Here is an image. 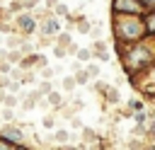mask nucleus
<instances>
[{"instance_id":"obj_1","label":"nucleus","mask_w":155,"mask_h":150,"mask_svg":"<svg viewBox=\"0 0 155 150\" xmlns=\"http://www.w3.org/2000/svg\"><path fill=\"white\" fill-rule=\"evenodd\" d=\"M116 31H119V36L126 39V41H138V39L145 34V24H143L136 15L121 12V17L116 19Z\"/></svg>"},{"instance_id":"obj_2","label":"nucleus","mask_w":155,"mask_h":150,"mask_svg":"<svg viewBox=\"0 0 155 150\" xmlns=\"http://www.w3.org/2000/svg\"><path fill=\"white\" fill-rule=\"evenodd\" d=\"M140 0H114V10L116 12H126V15H136L140 10Z\"/></svg>"},{"instance_id":"obj_3","label":"nucleus","mask_w":155,"mask_h":150,"mask_svg":"<svg viewBox=\"0 0 155 150\" xmlns=\"http://www.w3.org/2000/svg\"><path fill=\"white\" fill-rule=\"evenodd\" d=\"M2 138H5V140H12V143H22V131H19V128L7 126V128L2 131Z\"/></svg>"},{"instance_id":"obj_4","label":"nucleus","mask_w":155,"mask_h":150,"mask_svg":"<svg viewBox=\"0 0 155 150\" xmlns=\"http://www.w3.org/2000/svg\"><path fill=\"white\" fill-rule=\"evenodd\" d=\"M19 27L29 34V31H34V19H31V15H22L19 17Z\"/></svg>"},{"instance_id":"obj_5","label":"nucleus","mask_w":155,"mask_h":150,"mask_svg":"<svg viewBox=\"0 0 155 150\" xmlns=\"http://www.w3.org/2000/svg\"><path fill=\"white\" fill-rule=\"evenodd\" d=\"M53 31H58V22L56 19H51V22L44 24V34H53Z\"/></svg>"},{"instance_id":"obj_6","label":"nucleus","mask_w":155,"mask_h":150,"mask_svg":"<svg viewBox=\"0 0 155 150\" xmlns=\"http://www.w3.org/2000/svg\"><path fill=\"white\" fill-rule=\"evenodd\" d=\"M78 58H80V60H90V51H87V48H80V51H78Z\"/></svg>"},{"instance_id":"obj_7","label":"nucleus","mask_w":155,"mask_h":150,"mask_svg":"<svg viewBox=\"0 0 155 150\" xmlns=\"http://www.w3.org/2000/svg\"><path fill=\"white\" fill-rule=\"evenodd\" d=\"M75 82L85 85V82H87V73H78V75H75Z\"/></svg>"},{"instance_id":"obj_8","label":"nucleus","mask_w":155,"mask_h":150,"mask_svg":"<svg viewBox=\"0 0 155 150\" xmlns=\"http://www.w3.org/2000/svg\"><path fill=\"white\" fill-rule=\"evenodd\" d=\"M48 102H51V104H61V94H58V92H51Z\"/></svg>"},{"instance_id":"obj_9","label":"nucleus","mask_w":155,"mask_h":150,"mask_svg":"<svg viewBox=\"0 0 155 150\" xmlns=\"http://www.w3.org/2000/svg\"><path fill=\"white\" fill-rule=\"evenodd\" d=\"M145 29H150V31H155V12L150 15V19H148V24H145Z\"/></svg>"},{"instance_id":"obj_10","label":"nucleus","mask_w":155,"mask_h":150,"mask_svg":"<svg viewBox=\"0 0 155 150\" xmlns=\"http://www.w3.org/2000/svg\"><path fill=\"white\" fill-rule=\"evenodd\" d=\"M56 140L65 143V140H68V133H65V131H58V133H56Z\"/></svg>"},{"instance_id":"obj_11","label":"nucleus","mask_w":155,"mask_h":150,"mask_svg":"<svg viewBox=\"0 0 155 150\" xmlns=\"http://www.w3.org/2000/svg\"><path fill=\"white\" fill-rule=\"evenodd\" d=\"M56 12H58V15H68V7H65V5H56Z\"/></svg>"},{"instance_id":"obj_12","label":"nucleus","mask_w":155,"mask_h":150,"mask_svg":"<svg viewBox=\"0 0 155 150\" xmlns=\"http://www.w3.org/2000/svg\"><path fill=\"white\" fill-rule=\"evenodd\" d=\"M63 85H65V90H73V85H75V77H68Z\"/></svg>"},{"instance_id":"obj_13","label":"nucleus","mask_w":155,"mask_h":150,"mask_svg":"<svg viewBox=\"0 0 155 150\" xmlns=\"http://www.w3.org/2000/svg\"><path fill=\"white\" fill-rule=\"evenodd\" d=\"M0 150H12V148H10V145H7V140H5V138H2V140H0Z\"/></svg>"},{"instance_id":"obj_14","label":"nucleus","mask_w":155,"mask_h":150,"mask_svg":"<svg viewBox=\"0 0 155 150\" xmlns=\"http://www.w3.org/2000/svg\"><path fill=\"white\" fill-rule=\"evenodd\" d=\"M10 60H12V63H15V60H19V53H17V51H12V53H10Z\"/></svg>"},{"instance_id":"obj_15","label":"nucleus","mask_w":155,"mask_h":150,"mask_svg":"<svg viewBox=\"0 0 155 150\" xmlns=\"http://www.w3.org/2000/svg\"><path fill=\"white\" fill-rule=\"evenodd\" d=\"M87 75H99V70H97L94 65H90V70H87Z\"/></svg>"},{"instance_id":"obj_16","label":"nucleus","mask_w":155,"mask_h":150,"mask_svg":"<svg viewBox=\"0 0 155 150\" xmlns=\"http://www.w3.org/2000/svg\"><path fill=\"white\" fill-rule=\"evenodd\" d=\"M46 5H48V7H56L58 2H56V0H46Z\"/></svg>"},{"instance_id":"obj_17","label":"nucleus","mask_w":155,"mask_h":150,"mask_svg":"<svg viewBox=\"0 0 155 150\" xmlns=\"http://www.w3.org/2000/svg\"><path fill=\"white\" fill-rule=\"evenodd\" d=\"M140 5H155V0H140Z\"/></svg>"}]
</instances>
